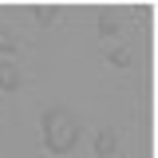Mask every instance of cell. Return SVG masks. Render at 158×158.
Returning <instances> with one entry per match:
<instances>
[{
  "mask_svg": "<svg viewBox=\"0 0 158 158\" xmlns=\"http://www.w3.org/2000/svg\"><path fill=\"white\" fill-rule=\"evenodd\" d=\"M0 87H4V91H16L20 87V71L12 63H0Z\"/></svg>",
  "mask_w": 158,
  "mask_h": 158,
  "instance_id": "3",
  "label": "cell"
},
{
  "mask_svg": "<svg viewBox=\"0 0 158 158\" xmlns=\"http://www.w3.org/2000/svg\"><path fill=\"white\" fill-rule=\"evenodd\" d=\"M118 150V142H115V131H99V138H95V154H115Z\"/></svg>",
  "mask_w": 158,
  "mask_h": 158,
  "instance_id": "2",
  "label": "cell"
},
{
  "mask_svg": "<svg viewBox=\"0 0 158 158\" xmlns=\"http://www.w3.org/2000/svg\"><path fill=\"white\" fill-rule=\"evenodd\" d=\"M44 142L52 154H67L79 142V118L67 111V107H52L44 115Z\"/></svg>",
  "mask_w": 158,
  "mask_h": 158,
  "instance_id": "1",
  "label": "cell"
},
{
  "mask_svg": "<svg viewBox=\"0 0 158 158\" xmlns=\"http://www.w3.org/2000/svg\"><path fill=\"white\" fill-rule=\"evenodd\" d=\"M0 52H16V40L8 36V32H0Z\"/></svg>",
  "mask_w": 158,
  "mask_h": 158,
  "instance_id": "4",
  "label": "cell"
}]
</instances>
